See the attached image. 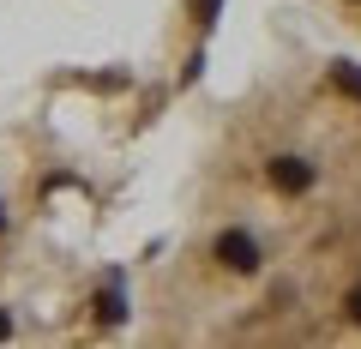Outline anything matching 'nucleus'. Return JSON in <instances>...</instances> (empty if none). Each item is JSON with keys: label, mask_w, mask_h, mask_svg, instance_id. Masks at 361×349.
Returning a JSON list of instances; mask_svg holds the SVG:
<instances>
[{"label": "nucleus", "mask_w": 361, "mask_h": 349, "mask_svg": "<svg viewBox=\"0 0 361 349\" xmlns=\"http://www.w3.org/2000/svg\"><path fill=\"white\" fill-rule=\"evenodd\" d=\"M139 337L361 343V54H277L205 121Z\"/></svg>", "instance_id": "obj_1"}]
</instances>
